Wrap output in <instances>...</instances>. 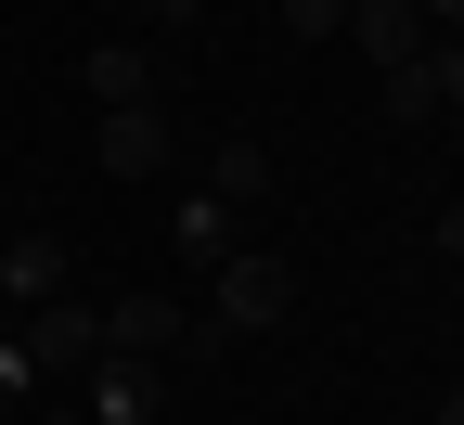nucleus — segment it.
I'll list each match as a JSON object with an SVG mask.
<instances>
[{
  "label": "nucleus",
  "instance_id": "f257e3e1",
  "mask_svg": "<svg viewBox=\"0 0 464 425\" xmlns=\"http://www.w3.org/2000/svg\"><path fill=\"white\" fill-rule=\"evenodd\" d=\"M0 361H14V387H65V374L103 361V323L65 310V296H52V310H14V323H0Z\"/></svg>",
  "mask_w": 464,
  "mask_h": 425
},
{
  "label": "nucleus",
  "instance_id": "7ed1b4c3",
  "mask_svg": "<svg viewBox=\"0 0 464 425\" xmlns=\"http://www.w3.org/2000/svg\"><path fill=\"white\" fill-rule=\"evenodd\" d=\"M168 348H219L181 296H130V310H103V361H168Z\"/></svg>",
  "mask_w": 464,
  "mask_h": 425
},
{
  "label": "nucleus",
  "instance_id": "1a4fd4ad",
  "mask_svg": "<svg viewBox=\"0 0 464 425\" xmlns=\"http://www.w3.org/2000/svg\"><path fill=\"white\" fill-rule=\"evenodd\" d=\"M207 207H271V155L258 142H219L207 155Z\"/></svg>",
  "mask_w": 464,
  "mask_h": 425
},
{
  "label": "nucleus",
  "instance_id": "9d476101",
  "mask_svg": "<svg viewBox=\"0 0 464 425\" xmlns=\"http://www.w3.org/2000/svg\"><path fill=\"white\" fill-rule=\"evenodd\" d=\"M219 219H232V207H181V258H194V271L232 258V232H219Z\"/></svg>",
  "mask_w": 464,
  "mask_h": 425
},
{
  "label": "nucleus",
  "instance_id": "9b49d317",
  "mask_svg": "<svg viewBox=\"0 0 464 425\" xmlns=\"http://www.w3.org/2000/svg\"><path fill=\"white\" fill-rule=\"evenodd\" d=\"M284 26H297V39H335V26H348V0H284Z\"/></svg>",
  "mask_w": 464,
  "mask_h": 425
},
{
  "label": "nucleus",
  "instance_id": "6e6552de",
  "mask_svg": "<svg viewBox=\"0 0 464 425\" xmlns=\"http://www.w3.org/2000/svg\"><path fill=\"white\" fill-rule=\"evenodd\" d=\"M91 412L103 425H155V361H91Z\"/></svg>",
  "mask_w": 464,
  "mask_h": 425
},
{
  "label": "nucleus",
  "instance_id": "423d86ee",
  "mask_svg": "<svg viewBox=\"0 0 464 425\" xmlns=\"http://www.w3.org/2000/svg\"><path fill=\"white\" fill-rule=\"evenodd\" d=\"M103 168H116V180H155V168H168V116H155V103H116V116H103Z\"/></svg>",
  "mask_w": 464,
  "mask_h": 425
},
{
  "label": "nucleus",
  "instance_id": "ddd939ff",
  "mask_svg": "<svg viewBox=\"0 0 464 425\" xmlns=\"http://www.w3.org/2000/svg\"><path fill=\"white\" fill-rule=\"evenodd\" d=\"M413 14H426V26H439V39H451V26H464V0H413Z\"/></svg>",
  "mask_w": 464,
  "mask_h": 425
},
{
  "label": "nucleus",
  "instance_id": "39448f33",
  "mask_svg": "<svg viewBox=\"0 0 464 425\" xmlns=\"http://www.w3.org/2000/svg\"><path fill=\"white\" fill-rule=\"evenodd\" d=\"M348 39H362V52H374V78H387V65H413L439 26L413 14V0H348Z\"/></svg>",
  "mask_w": 464,
  "mask_h": 425
},
{
  "label": "nucleus",
  "instance_id": "2eb2a0df",
  "mask_svg": "<svg viewBox=\"0 0 464 425\" xmlns=\"http://www.w3.org/2000/svg\"><path fill=\"white\" fill-rule=\"evenodd\" d=\"M439 425H464V387H439Z\"/></svg>",
  "mask_w": 464,
  "mask_h": 425
},
{
  "label": "nucleus",
  "instance_id": "0eeeda50",
  "mask_svg": "<svg viewBox=\"0 0 464 425\" xmlns=\"http://www.w3.org/2000/svg\"><path fill=\"white\" fill-rule=\"evenodd\" d=\"M78 78H91V103H103V116H116V103H155V52H142V39H103Z\"/></svg>",
  "mask_w": 464,
  "mask_h": 425
},
{
  "label": "nucleus",
  "instance_id": "4468645a",
  "mask_svg": "<svg viewBox=\"0 0 464 425\" xmlns=\"http://www.w3.org/2000/svg\"><path fill=\"white\" fill-rule=\"evenodd\" d=\"M439 258H464V207H451V219H439Z\"/></svg>",
  "mask_w": 464,
  "mask_h": 425
},
{
  "label": "nucleus",
  "instance_id": "f03ea898",
  "mask_svg": "<svg viewBox=\"0 0 464 425\" xmlns=\"http://www.w3.org/2000/svg\"><path fill=\"white\" fill-rule=\"evenodd\" d=\"M284 310H297V271H284L271 246H232L207 271V335H271Z\"/></svg>",
  "mask_w": 464,
  "mask_h": 425
},
{
  "label": "nucleus",
  "instance_id": "20e7f679",
  "mask_svg": "<svg viewBox=\"0 0 464 425\" xmlns=\"http://www.w3.org/2000/svg\"><path fill=\"white\" fill-rule=\"evenodd\" d=\"M52 296H65V246H52V232H0V323L52 310Z\"/></svg>",
  "mask_w": 464,
  "mask_h": 425
},
{
  "label": "nucleus",
  "instance_id": "f8f14e48",
  "mask_svg": "<svg viewBox=\"0 0 464 425\" xmlns=\"http://www.w3.org/2000/svg\"><path fill=\"white\" fill-rule=\"evenodd\" d=\"M207 14V0H142V26H194Z\"/></svg>",
  "mask_w": 464,
  "mask_h": 425
}]
</instances>
